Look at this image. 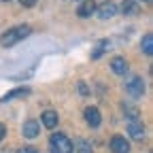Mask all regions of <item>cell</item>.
<instances>
[{"label":"cell","mask_w":153,"mask_h":153,"mask_svg":"<svg viewBox=\"0 0 153 153\" xmlns=\"http://www.w3.org/2000/svg\"><path fill=\"white\" fill-rule=\"evenodd\" d=\"M32 34V28L28 24H19V26H13L9 30H4L2 34H0V45L2 47H13L17 45L19 41H24V38H28Z\"/></svg>","instance_id":"6da1fadb"},{"label":"cell","mask_w":153,"mask_h":153,"mask_svg":"<svg viewBox=\"0 0 153 153\" xmlns=\"http://www.w3.org/2000/svg\"><path fill=\"white\" fill-rule=\"evenodd\" d=\"M49 153H72V143L66 134L57 132L49 138Z\"/></svg>","instance_id":"7a4b0ae2"},{"label":"cell","mask_w":153,"mask_h":153,"mask_svg":"<svg viewBox=\"0 0 153 153\" xmlns=\"http://www.w3.org/2000/svg\"><path fill=\"white\" fill-rule=\"evenodd\" d=\"M126 91L132 98H140V96H145V81L138 74H130L126 81Z\"/></svg>","instance_id":"3957f363"},{"label":"cell","mask_w":153,"mask_h":153,"mask_svg":"<svg viewBox=\"0 0 153 153\" xmlns=\"http://www.w3.org/2000/svg\"><path fill=\"white\" fill-rule=\"evenodd\" d=\"M83 117H85V121H87L89 128H98L102 123V115H100V111L96 108V106H87L83 111Z\"/></svg>","instance_id":"277c9868"},{"label":"cell","mask_w":153,"mask_h":153,"mask_svg":"<svg viewBox=\"0 0 153 153\" xmlns=\"http://www.w3.org/2000/svg\"><path fill=\"white\" fill-rule=\"evenodd\" d=\"M128 134H130L134 140H143L145 138V123H143V119L128 121Z\"/></svg>","instance_id":"5b68a950"},{"label":"cell","mask_w":153,"mask_h":153,"mask_svg":"<svg viewBox=\"0 0 153 153\" xmlns=\"http://www.w3.org/2000/svg\"><path fill=\"white\" fill-rule=\"evenodd\" d=\"M108 147H111L113 153H130V143L123 136H119V134H115V136L111 138Z\"/></svg>","instance_id":"8992f818"},{"label":"cell","mask_w":153,"mask_h":153,"mask_svg":"<svg viewBox=\"0 0 153 153\" xmlns=\"http://www.w3.org/2000/svg\"><path fill=\"white\" fill-rule=\"evenodd\" d=\"M96 13H98L100 19H111L115 13H117V7H115V2L106 0V2H102L100 7H96Z\"/></svg>","instance_id":"52a82bcc"},{"label":"cell","mask_w":153,"mask_h":153,"mask_svg":"<svg viewBox=\"0 0 153 153\" xmlns=\"http://www.w3.org/2000/svg\"><path fill=\"white\" fill-rule=\"evenodd\" d=\"M111 70L115 74H119V76H126L128 74V62H126V57H121V55L113 57V60H111Z\"/></svg>","instance_id":"ba28073f"},{"label":"cell","mask_w":153,"mask_h":153,"mask_svg":"<svg viewBox=\"0 0 153 153\" xmlns=\"http://www.w3.org/2000/svg\"><path fill=\"white\" fill-rule=\"evenodd\" d=\"M38 132H41V123L34 121V119L26 121L24 128H22V134H24L26 138H36V136H38Z\"/></svg>","instance_id":"9c48e42d"},{"label":"cell","mask_w":153,"mask_h":153,"mask_svg":"<svg viewBox=\"0 0 153 153\" xmlns=\"http://www.w3.org/2000/svg\"><path fill=\"white\" fill-rule=\"evenodd\" d=\"M108 49H111V41H108V38L98 41V43H96V47L91 49V60H100V57H102Z\"/></svg>","instance_id":"30bf717a"},{"label":"cell","mask_w":153,"mask_h":153,"mask_svg":"<svg viewBox=\"0 0 153 153\" xmlns=\"http://www.w3.org/2000/svg\"><path fill=\"white\" fill-rule=\"evenodd\" d=\"M43 126L45 128H49V130H53L55 126H57V121H60V117H57V113L55 111H51V108H47L45 113H43Z\"/></svg>","instance_id":"8fae6325"},{"label":"cell","mask_w":153,"mask_h":153,"mask_svg":"<svg viewBox=\"0 0 153 153\" xmlns=\"http://www.w3.org/2000/svg\"><path fill=\"white\" fill-rule=\"evenodd\" d=\"M94 13H96V2H94V0H83L81 7L76 9V15H79V17H89Z\"/></svg>","instance_id":"7c38bea8"},{"label":"cell","mask_w":153,"mask_h":153,"mask_svg":"<svg viewBox=\"0 0 153 153\" xmlns=\"http://www.w3.org/2000/svg\"><path fill=\"white\" fill-rule=\"evenodd\" d=\"M30 94V89L28 87H17V89H13V91H9L7 96H2L0 98V102H7V100H13V98H19V96H28Z\"/></svg>","instance_id":"4fadbf2b"},{"label":"cell","mask_w":153,"mask_h":153,"mask_svg":"<svg viewBox=\"0 0 153 153\" xmlns=\"http://www.w3.org/2000/svg\"><path fill=\"white\" fill-rule=\"evenodd\" d=\"M72 149H74L76 153H94V149H91L89 140H85V138H79V140L72 145Z\"/></svg>","instance_id":"5bb4252c"},{"label":"cell","mask_w":153,"mask_h":153,"mask_svg":"<svg viewBox=\"0 0 153 153\" xmlns=\"http://www.w3.org/2000/svg\"><path fill=\"white\" fill-rule=\"evenodd\" d=\"M140 49H143L145 55H153V36H151V34H145V36H143Z\"/></svg>","instance_id":"9a60e30c"},{"label":"cell","mask_w":153,"mask_h":153,"mask_svg":"<svg viewBox=\"0 0 153 153\" xmlns=\"http://www.w3.org/2000/svg\"><path fill=\"white\" fill-rule=\"evenodd\" d=\"M123 115L128 121H134V119H140V111L136 106H123Z\"/></svg>","instance_id":"2e32d148"},{"label":"cell","mask_w":153,"mask_h":153,"mask_svg":"<svg viewBox=\"0 0 153 153\" xmlns=\"http://www.w3.org/2000/svg\"><path fill=\"white\" fill-rule=\"evenodd\" d=\"M121 11L126 15H134V13H138V7L134 0H123V4H121Z\"/></svg>","instance_id":"e0dca14e"},{"label":"cell","mask_w":153,"mask_h":153,"mask_svg":"<svg viewBox=\"0 0 153 153\" xmlns=\"http://www.w3.org/2000/svg\"><path fill=\"white\" fill-rule=\"evenodd\" d=\"M15 153H38L36 147H22V149H17Z\"/></svg>","instance_id":"ac0fdd59"},{"label":"cell","mask_w":153,"mask_h":153,"mask_svg":"<svg viewBox=\"0 0 153 153\" xmlns=\"http://www.w3.org/2000/svg\"><path fill=\"white\" fill-rule=\"evenodd\" d=\"M19 2H22L24 9H32V7L36 4V0H19Z\"/></svg>","instance_id":"d6986e66"},{"label":"cell","mask_w":153,"mask_h":153,"mask_svg":"<svg viewBox=\"0 0 153 153\" xmlns=\"http://www.w3.org/2000/svg\"><path fill=\"white\" fill-rule=\"evenodd\" d=\"M79 94H81V96H87V94H89V89H87L85 83H79Z\"/></svg>","instance_id":"ffe728a7"},{"label":"cell","mask_w":153,"mask_h":153,"mask_svg":"<svg viewBox=\"0 0 153 153\" xmlns=\"http://www.w3.org/2000/svg\"><path fill=\"white\" fill-rule=\"evenodd\" d=\"M4 136H7V128H4V123H0V143L4 140Z\"/></svg>","instance_id":"44dd1931"},{"label":"cell","mask_w":153,"mask_h":153,"mask_svg":"<svg viewBox=\"0 0 153 153\" xmlns=\"http://www.w3.org/2000/svg\"><path fill=\"white\" fill-rule=\"evenodd\" d=\"M74 2H83V0H74Z\"/></svg>","instance_id":"7402d4cb"},{"label":"cell","mask_w":153,"mask_h":153,"mask_svg":"<svg viewBox=\"0 0 153 153\" xmlns=\"http://www.w3.org/2000/svg\"><path fill=\"white\" fill-rule=\"evenodd\" d=\"M2 2H11V0H2Z\"/></svg>","instance_id":"603a6c76"},{"label":"cell","mask_w":153,"mask_h":153,"mask_svg":"<svg viewBox=\"0 0 153 153\" xmlns=\"http://www.w3.org/2000/svg\"><path fill=\"white\" fill-rule=\"evenodd\" d=\"M0 153H9V151H0Z\"/></svg>","instance_id":"cb8c5ba5"},{"label":"cell","mask_w":153,"mask_h":153,"mask_svg":"<svg viewBox=\"0 0 153 153\" xmlns=\"http://www.w3.org/2000/svg\"><path fill=\"white\" fill-rule=\"evenodd\" d=\"M145 2H151V0H145Z\"/></svg>","instance_id":"d4e9b609"}]
</instances>
